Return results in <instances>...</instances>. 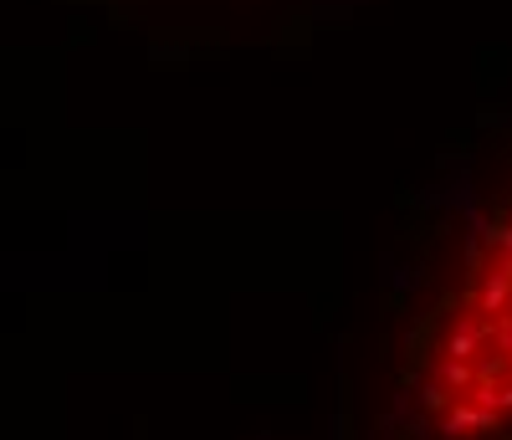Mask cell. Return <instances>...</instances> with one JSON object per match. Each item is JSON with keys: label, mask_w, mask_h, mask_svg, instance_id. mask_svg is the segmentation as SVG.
I'll use <instances>...</instances> for the list:
<instances>
[{"label": "cell", "mask_w": 512, "mask_h": 440, "mask_svg": "<svg viewBox=\"0 0 512 440\" xmlns=\"http://www.w3.org/2000/svg\"><path fill=\"white\" fill-rule=\"evenodd\" d=\"M344 440H512V103L400 200Z\"/></svg>", "instance_id": "1"}, {"label": "cell", "mask_w": 512, "mask_h": 440, "mask_svg": "<svg viewBox=\"0 0 512 440\" xmlns=\"http://www.w3.org/2000/svg\"><path fill=\"white\" fill-rule=\"evenodd\" d=\"M72 6L98 11L118 31L149 36L169 57H200L282 41L297 26L323 21L333 0H72Z\"/></svg>", "instance_id": "2"}]
</instances>
